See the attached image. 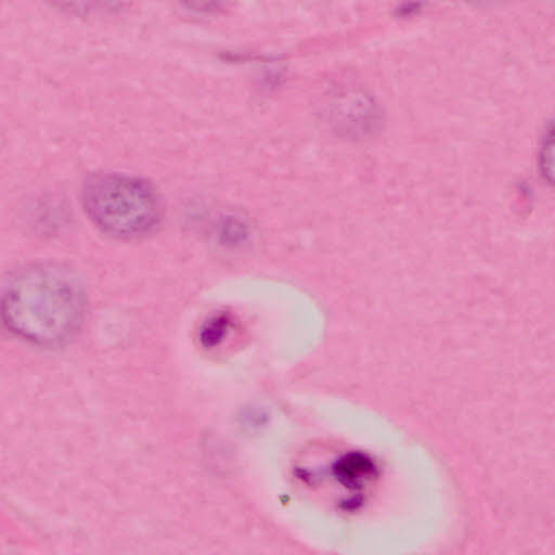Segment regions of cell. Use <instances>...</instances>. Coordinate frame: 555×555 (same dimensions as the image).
Masks as SVG:
<instances>
[{"instance_id": "obj_3", "label": "cell", "mask_w": 555, "mask_h": 555, "mask_svg": "<svg viewBox=\"0 0 555 555\" xmlns=\"http://www.w3.org/2000/svg\"><path fill=\"white\" fill-rule=\"evenodd\" d=\"M540 167L545 179L555 185V126L543 140L540 151Z\"/></svg>"}, {"instance_id": "obj_1", "label": "cell", "mask_w": 555, "mask_h": 555, "mask_svg": "<svg viewBox=\"0 0 555 555\" xmlns=\"http://www.w3.org/2000/svg\"><path fill=\"white\" fill-rule=\"evenodd\" d=\"M87 296L78 276L55 263L20 269L5 283L2 318L17 336L40 346H57L79 330Z\"/></svg>"}, {"instance_id": "obj_2", "label": "cell", "mask_w": 555, "mask_h": 555, "mask_svg": "<svg viewBox=\"0 0 555 555\" xmlns=\"http://www.w3.org/2000/svg\"><path fill=\"white\" fill-rule=\"evenodd\" d=\"M83 209L103 233L135 238L152 231L160 218L153 186L138 177L103 172L87 179L81 190Z\"/></svg>"}, {"instance_id": "obj_4", "label": "cell", "mask_w": 555, "mask_h": 555, "mask_svg": "<svg viewBox=\"0 0 555 555\" xmlns=\"http://www.w3.org/2000/svg\"><path fill=\"white\" fill-rule=\"evenodd\" d=\"M229 327V319L225 315L212 318L204 325L201 333L202 341L206 346L217 345L225 335Z\"/></svg>"}]
</instances>
